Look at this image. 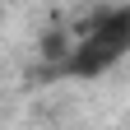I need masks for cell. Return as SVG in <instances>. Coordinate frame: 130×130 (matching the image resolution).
Instances as JSON below:
<instances>
[{"label": "cell", "mask_w": 130, "mask_h": 130, "mask_svg": "<svg viewBox=\"0 0 130 130\" xmlns=\"http://www.w3.org/2000/svg\"><path fill=\"white\" fill-rule=\"evenodd\" d=\"M130 56V0L125 5H107L88 14L79 32L70 28V56L60 60V74L70 79H98L111 65H121Z\"/></svg>", "instance_id": "1"}]
</instances>
